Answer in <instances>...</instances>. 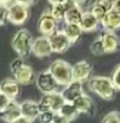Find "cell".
<instances>
[{
  "mask_svg": "<svg viewBox=\"0 0 120 123\" xmlns=\"http://www.w3.org/2000/svg\"><path fill=\"white\" fill-rule=\"evenodd\" d=\"M35 84L38 86V89L41 92L46 93H52V92H57L58 89V83L55 82V79L51 75V72L48 70L43 71L41 74H39L35 77Z\"/></svg>",
  "mask_w": 120,
  "mask_h": 123,
  "instance_id": "cell-6",
  "label": "cell"
},
{
  "mask_svg": "<svg viewBox=\"0 0 120 123\" xmlns=\"http://www.w3.org/2000/svg\"><path fill=\"white\" fill-rule=\"evenodd\" d=\"M81 17H82V11L76 6L74 1V4L65 12L64 20H65V24H76V25H79Z\"/></svg>",
  "mask_w": 120,
  "mask_h": 123,
  "instance_id": "cell-23",
  "label": "cell"
},
{
  "mask_svg": "<svg viewBox=\"0 0 120 123\" xmlns=\"http://www.w3.org/2000/svg\"><path fill=\"white\" fill-rule=\"evenodd\" d=\"M31 52L38 58H44V57L51 56L52 55V50H51L48 38L44 37V36H40L37 39H34L33 43H32Z\"/></svg>",
  "mask_w": 120,
  "mask_h": 123,
  "instance_id": "cell-11",
  "label": "cell"
},
{
  "mask_svg": "<svg viewBox=\"0 0 120 123\" xmlns=\"http://www.w3.org/2000/svg\"><path fill=\"white\" fill-rule=\"evenodd\" d=\"M47 38H48V42L51 45L52 53H64L71 46L70 40L67 39V37L65 36V33L62 31H55L53 34H51Z\"/></svg>",
  "mask_w": 120,
  "mask_h": 123,
  "instance_id": "cell-7",
  "label": "cell"
},
{
  "mask_svg": "<svg viewBox=\"0 0 120 123\" xmlns=\"http://www.w3.org/2000/svg\"><path fill=\"white\" fill-rule=\"evenodd\" d=\"M20 85L16 83L14 78H5L0 83V93L8 97L11 101H14L19 96Z\"/></svg>",
  "mask_w": 120,
  "mask_h": 123,
  "instance_id": "cell-15",
  "label": "cell"
},
{
  "mask_svg": "<svg viewBox=\"0 0 120 123\" xmlns=\"http://www.w3.org/2000/svg\"><path fill=\"white\" fill-rule=\"evenodd\" d=\"M57 114L60 115L62 118H65L67 122H71V121L75 120L78 117V115H79L78 111H76V109L73 107L72 103H65L62 107L60 108V110Z\"/></svg>",
  "mask_w": 120,
  "mask_h": 123,
  "instance_id": "cell-24",
  "label": "cell"
},
{
  "mask_svg": "<svg viewBox=\"0 0 120 123\" xmlns=\"http://www.w3.org/2000/svg\"><path fill=\"white\" fill-rule=\"evenodd\" d=\"M90 50L91 52L94 55V56H103V55H105V52H104V47H103V43H101V39H100V37H98L90 46Z\"/></svg>",
  "mask_w": 120,
  "mask_h": 123,
  "instance_id": "cell-26",
  "label": "cell"
},
{
  "mask_svg": "<svg viewBox=\"0 0 120 123\" xmlns=\"http://www.w3.org/2000/svg\"><path fill=\"white\" fill-rule=\"evenodd\" d=\"M30 4L31 1H11L7 21L18 26L24 25L30 18Z\"/></svg>",
  "mask_w": 120,
  "mask_h": 123,
  "instance_id": "cell-3",
  "label": "cell"
},
{
  "mask_svg": "<svg viewBox=\"0 0 120 123\" xmlns=\"http://www.w3.org/2000/svg\"><path fill=\"white\" fill-rule=\"evenodd\" d=\"M99 24H100L99 20L95 17H93L91 12H85V13H82L79 26L82 32H93L98 29Z\"/></svg>",
  "mask_w": 120,
  "mask_h": 123,
  "instance_id": "cell-20",
  "label": "cell"
},
{
  "mask_svg": "<svg viewBox=\"0 0 120 123\" xmlns=\"http://www.w3.org/2000/svg\"><path fill=\"white\" fill-rule=\"evenodd\" d=\"M49 4L52 5L51 7V11H49V14L53 17V19L58 23L60 20H64V15L65 12L74 4V1H71V0H57V1H49Z\"/></svg>",
  "mask_w": 120,
  "mask_h": 123,
  "instance_id": "cell-16",
  "label": "cell"
},
{
  "mask_svg": "<svg viewBox=\"0 0 120 123\" xmlns=\"http://www.w3.org/2000/svg\"><path fill=\"white\" fill-rule=\"evenodd\" d=\"M11 1H1L0 0V26L7 23L8 18V6Z\"/></svg>",
  "mask_w": 120,
  "mask_h": 123,
  "instance_id": "cell-25",
  "label": "cell"
},
{
  "mask_svg": "<svg viewBox=\"0 0 120 123\" xmlns=\"http://www.w3.org/2000/svg\"><path fill=\"white\" fill-rule=\"evenodd\" d=\"M112 8H113V1H109V0H98V1H94V2H93L90 12L93 14V17H95V18L99 20V23H100L101 19H103Z\"/></svg>",
  "mask_w": 120,
  "mask_h": 123,
  "instance_id": "cell-19",
  "label": "cell"
},
{
  "mask_svg": "<svg viewBox=\"0 0 120 123\" xmlns=\"http://www.w3.org/2000/svg\"><path fill=\"white\" fill-rule=\"evenodd\" d=\"M104 52L106 53H113L115 52L120 46V38L115 32H104L100 36Z\"/></svg>",
  "mask_w": 120,
  "mask_h": 123,
  "instance_id": "cell-13",
  "label": "cell"
},
{
  "mask_svg": "<svg viewBox=\"0 0 120 123\" xmlns=\"http://www.w3.org/2000/svg\"><path fill=\"white\" fill-rule=\"evenodd\" d=\"M88 82V89L99 97H101L105 101L114 99L117 90L111 80L109 77L106 76H93L91 77Z\"/></svg>",
  "mask_w": 120,
  "mask_h": 123,
  "instance_id": "cell-1",
  "label": "cell"
},
{
  "mask_svg": "<svg viewBox=\"0 0 120 123\" xmlns=\"http://www.w3.org/2000/svg\"><path fill=\"white\" fill-rule=\"evenodd\" d=\"M58 23L53 19L49 12H44L38 20V30L44 37H49L57 31Z\"/></svg>",
  "mask_w": 120,
  "mask_h": 123,
  "instance_id": "cell-10",
  "label": "cell"
},
{
  "mask_svg": "<svg viewBox=\"0 0 120 123\" xmlns=\"http://www.w3.org/2000/svg\"><path fill=\"white\" fill-rule=\"evenodd\" d=\"M65 104L64 98L61 97L60 92H52V93H46L43 95L40 101L38 102V105L41 111H51L57 114L60 110V108Z\"/></svg>",
  "mask_w": 120,
  "mask_h": 123,
  "instance_id": "cell-5",
  "label": "cell"
},
{
  "mask_svg": "<svg viewBox=\"0 0 120 123\" xmlns=\"http://www.w3.org/2000/svg\"><path fill=\"white\" fill-rule=\"evenodd\" d=\"M84 85L80 82L72 80L71 83H68L61 91L60 95L64 98L65 103H73L78 97H80L81 95H84Z\"/></svg>",
  "mask_w": 120,
  "mask_h": 123,
  "instance_id": "cell-9",
  "label": "cell"
},
{
  "mask_svg": "<svg viewBox=\"0 0 120 123\" xmlns=\"http://www.w3.org/2000/svg\"><path fill=\"white\" fill-rule=\"evenodd\" d=\"M19 117H21L20 105L15 101H11L8 103V105L5 108V110L0 112V120L6 123L14 122L15 120H18Z\"/></svg>",
  "mask_w": 120,
  "mask_h": 123,
  "instance_id": "cell-18",
  "label": "cell"
},
{
  "mask_svg": "<svg viewBox=\"0 0 120 123\" xmlns=\"http://www.w3.org/2000/svg\"><path fill=\"white\" fill-rule=\"evenodd\" d=\"M20 105V112H21V116L30 120V121H34L39 117V114H40V109L38 105V102L33 101V99H26L21 103H19Z\"/></svg>",
  "mask_w": 120,
  "mask_h": 123,
  "instance_id": "cell-12",
  "label": "cell"
},
{
  "mask_svg": "<svg viewBox=\"0 0 120 123\" xmlns=\"http://www.w3.org/2000/svg\"><path fill=\"white\" fill-rule=\"evenodd\" d=\"M113 10H115V11L120 12V0L113 1Z\"/></svg>",
  "mask_w": 120,
  "mask_h": 123,
  "instance_id": "cell-33",
  "label": "cell"
},
{
  "mask_svg": "<svg viewBox=\"0 0 120 123\" xmlns=\"http://www.w3.org/2000/svg\"><path fill=\"white\" fill-rule=\"evenodd\" d=\"M11 102V99L8 97H6L5 95L0 93V112L5 110V108L8 105V103Z\"/></svg>",
  "mask_w": 120,
  "mask_h": 123,
  "instance_id": "cell-31",
  "label": "cell"
},
{
  "mask_svg": "<svg viewBox=\"0 0 120 123\" xmlns=\"http://www.w3.org/2000/svg\"><path fill=\"white\" fill-rule=\"evenodd\" d=\"M93 71L92 64L88 61H79L72 66V79L84 83L91 78Z\"/></svg>",
  "mask_w": 120,
  "mask_h": 123,
  "instance_id": "cell-8",
  "label": "cell"
},
{
  "mask_svg": "<svg viewBox=\"0 0 120 123\" xmlns=\"http://www.w3.org/2000/svg\"><path fill=\"white\" fill-rule=\"evenodd\" d=\"M32 43H33V39H32L30 31L26 29H20L12 39V47L15 51V53L19 56V58L22 59L31 53Z\"/></svg>",
  "mask_w": 120,
  "mask_h": 123,
  "instance_id": "cell-4",
  "label": "cell"
},
{
  "mask_svg": "<svg viewBox=\"0 0 120 123\" xmlns=\"http://www.w3.org/2000/svg\"><path fill=\"white\" fill-rule=\"evenodd\" d=\"M14 79L19 85H28L35 80V72L30 65L24 64L20 70H18L14 75Z\"/></svg>",
  "mask_w": 120,
  "mask_h": 123,
  "instance_id": "cell-17",
  "label": "cell"
},
{
  "mask_svg": "<svg viewBox=\"0 0 120 123\" xmlns=\"http://www.w3.org/2000/svg\"><path fill=\"white\" fill-rule=\"evenodd\" d=\"M48 71L55 79L58 85L66 86L68 83L73 80L72 79V65L64 59L53 61L48 68Z\"/></svg>",
  "mask_w": 120,
  "mask_h": 123,
  "instance_id": "cell-2",
  "label": "cell"
},
{
  "mask_svg": "<svg viewBox=\"0 0 120 123\" xmlns=\"http://www.w3.org/2000/svg\"><path fill=\"white\" fill-rule=\"evenodd\" d=\"M111 80L115 88L117 91H120V64L115 68V70L113 71L112 74V77H111Z\"/></svg>",
  "mask_w": 120,
  "mask_h": 123,
  "instance_id": "cell-29",
  "label": "cell"
},
{
  "mask_svg": "<svg viewBox=\"0 0 120 123\" xmlns=\"http://www.w3.org/2000/svg\"><path fill=\"white\" fill-rule=\"evenodd\" d=\"M12 123H33L32 121H30V120H27V118H25V117H19L18 120H15L14 122H12Z\"/></svg>",
  "mask_w": 120,
  "mask_h": 123,
  "instance_id": "cell-32",
  "label": "cell"
},
{
  "mask_svg": "<svg viewBox=\"0 0 120 123\" xmlns=\"http://www.w3.org/2000/svg\"><path fill=\"white\" fill-rule=\"evenodd\" d=\"M101 123H120V111L113 110L107 112L103 117Z\"/></svg>",
  "mask_w": 120,
  "mask_h": 123,
  "instance_id": "cell-27",
  "label": "cell"
},
{
  "mask_svg": "<svg viewBox=\"0 0 120 123\" xmlns=\"http://www.w3.org/2000/svg\"><path fill=\"white\" fill-rule=\"evenodd\" d=\"M61 31L65 33V36L70 40L71 45L75 44L76 42H79V39L82 36V31L80 29V26L76 25V24H65L64 25V29Z\"/></svg>",
  "mask_w": 120,
  "mask_h": 123,
  "instance_id": "cell-22",
  "label": "cell"
},
{
  "mask_svg": "<svg viewBox=\"0 0 120 123\" xmlns=\"http://www.w3.org/2000/svg\"><path fill=\"white\" fill-rule=\"evenodd\" d=\"M105 32H115L120 30V12L115 10H111L100 21Z\"/></svg>",
  "mask_w": 120,
  "mask_h": 123,
  "instance_id": "cell-14",
  "label": "cell"
},
{
  "mask_svg": "<svg viewBox=\"0 0 120 123\" xmlns=\"http://www.w3.org/2000/svg\"><path fill=\"white\" fill-rule=\"evenodd\" d=\"M72 104L76 109L78 114H90L92 108H93L92 98L88 95H86V93H84L80 97H78Z\"/></svg>",
  "mask_w": 120,
  "mask_h": 123,
  "instance_id": "cell-21",
  "label": "cell"
},
{
  "mask_svg": "<svg viewBox=\"0 0 120 123\" xmlns=\"http://www.w3.org/2000/svg\"><path fill=\"white\" fill-rule=\"evenodd\" d=\"M54 112H51V111H41L39 114V121L41 123H53L54 121Z\"/></svg>",
  "mask_w": 120,
  "mask_h": 123,
  "instance_id": "cell-28",
  "label": "cell"
},
{
  "mask_svg": "<svg viewBox=\"0 0 120 123\" xmlns=\"http://www.w3.org/2000/svg\"><path fill=\"white\" fill-rule=\"evenodd\" d=\"M22 65H24V61H22L21 58H15L14 61L11 63V65H10V70H11V72L14 75L18 70L21 69Z\"/></svg>",
  "mask_w": 120,
  "mask_h": 123,
  "instance_id": "cell-30",
  "label": "cell"
}]
</instances>
